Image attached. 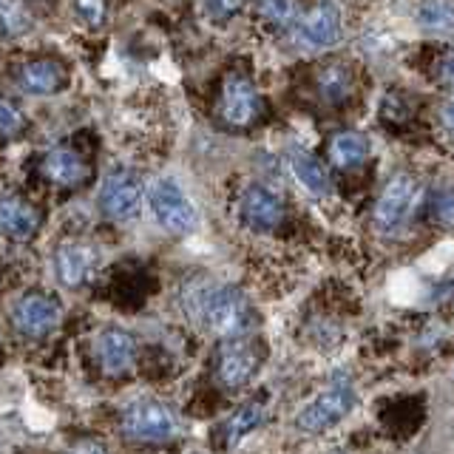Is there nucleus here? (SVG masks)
Returning <instances> with one entry per match:
<instances>
[{
    "instance_id": "27",
    "label": "nucleus",
    "mask_w": 454,
    "mask_h": 454,
    "mask_svg": "<svg viewBox=\"0 0 454 454\" xmlns=\"http://www.w3.org/2000/svg\"><path fill=\"white\" fill-rule=\"evenodd\" d=\"M241 9V4H207V6H202V12L205 14H216V20H231L233 14H239Z\"/></svg>"
},
{
    "instance_id": "26",
    "label": "nucleus",
    "mask_w": 454,
    "mask_h": 454,
    "mask_svg": "<svg viewBox=\"0 0 454 454\" xmlns=\"http://www.w3.org/2000/svg\"><path fill=\"white\" fill-rule=\"evenodd\" d=\"M432 207H437V219L443 224H451V188L446 184L443 191H440V196L432 202Z\"/></svg>"
},
{
    "instance_id": "7",
    "label": "nucleus",
    "mask_w": 454,
    "mask_h": 454,
    "mask_svg": "<svg viewBox=\"0 0 454 454\" xmlns=\"http://www.w3.org/2000/svg\"><path fill=\"white\" fill-rule=\"evenodd\" d=\"M60 318H63L60 301L43 293L23 295L12 309V324H14V330H18V335L23 338H43L54 333Z\"/></svg>"
},
{
    "instance_id": "12",
    "label": "nucleus",
    "mask_w": 454,
    "mask_h": 454,
    "mask_svg": "<svg viewBox=\"0 0 454 454\" xmlns=\"http://www.w3.org/2000/svg\"><path fill=\"white\" fill-rule=\"evenodd\" d=\"M241 219L247 227L259 233H270L284 222V202L276 191H270L267 184H250L241 193Z\"/></svg>"
},
{
    "instance_id": "22",
    "label": "nucleus",
    "mask_w": 454,
    "mask_h": 454,
    "mask_svg": "<svg viewBox=\"0 0 454 454\" xmlns=\"http://www.w3.org/2000/svg\"><path fill=\"white\" fill-rule=\"evenodd\" d=\"M259 14H262V20L270 28H287V26H293L298 20L301 6H298V4H262Z\"/></svg>"
},
{
    "instance_id": "13",
    "label": "nucleus",
    "mask_w": 454,
    "mask_h": 454,
    "mask_svg": "<svg viewBox=\"0 0 454 454\" xmlns=\"http://www.w3.org/2000/svg\"><path fill=\"white\" fill-rule=\"evenodd\" d=\"M97 355H99V364H103V369L108 375H125L128 369L134 366L137 340L128 330L108 326V330L97 340Z\"/></svg>"
},
{
    "instance_id": "21",
    "label": "nucleus",
    "mask_w": 454,
    "mask_h": 454,
    "mask_svg": "<svg viewBox=\"0 0 454 454\" xmlns=\"http://www.w3.org/2000/svg\"><path fill=\"white\" fill-rule=\"evenodd\" d=\"M32 26V14L23 4H0V35L20 37Z\"/></svg>"
},
{
    "instance_id": "5",
    "label": "nucleus",
    "mask_w": 454,
    "mask_h": 454,
    "mask_svg": "<svg viewBox=\"0 0 454 454\" xmlns=\"http://www.w3.org/2000/svg\"><path fill=\"white\" fill-rule=\"evenodd\" d=\"M122 429L128 437L142 440V443H165V440H170L179 432V423H176L174 411H170L162 401L142 397V401H134L125 406Z\"/></svg>"
},
{
    "instance_id": "23",
    "label": "nucleus",
    "mask_w": 454,
    "mask_h": 454,
    "mask_svg": "<svg viewBox=\"0 0 454 454\" xmlns=\"http://www.w3.org/2000/svg\"><path fill=\"white\" fill-rule=\"evenodd\" d=\"M418 18L426 28H449L451 26V6L449 4H426L418 9Z\"/></svg>"
},
{
    "instance_id": "19",
    "label": "nucleus",
    "mask_w": 454,
    "mask_h": 454,
    "mask_svg": "<svg viewBox=\"0 0 454 454\" xmlns=\"http://www.w3.org/2000/svg\"><path fill=\"white\" fill-rule=\"evenodd\" d=\"M264 420V406L262 403H245V406H239L231 418L224 420L222 426V437H224V446L227 449H233L239 446L241 440H245L247 434H253L255 429L262 426Z\"/></svg>"
},
{
    "instance_id": "6",
    "label": "nucleus",
    "mask_w": 454,
    "mask_h": 454,
    "mask_svg": "<svg viewBox=\"0 0 454 454\" xmlns=\"http://www.w3.org/2000/svg\"><path fill=\"white\" fill-rule=\"evenodd\" d=\"M293 40L301 49H330L340 40V12L333 4H318L301 9L298 20L293 23Z\"/></svg>"
},
{
    "instance_id": "20",
    "label": "nucleus",
    "mask_w": 454,
    "mask_h": 454,
    "mask_svg": "<svg viewBox=\"0 0 454 454\" xmlns=\"http://www.w3.org/2000/svg\"><path fill=\"white\" fill-rule=\"evenodd\" d=\"M318 94H321V99H326V103H333V106L349 99V94H352V74H349V68L340 66V63L324 66L318 71Z\"/></svg>"
},
{
    "instance_id": "3",
    "label": "nucleus",
    "mask_w": 454,
    "mask_h": 454,
    "mask_svg": "<svg viewBox=\"0 0 454 454\" xmlns=\"http://www.w3.org/2000/svg\"><path fill=\"white\" fill-rule=\"evenodd\" d=\"M148 202H151L156 222H160L168 233L188 236L199 227V213L193 202L174 179H156L151 184Z\"/></svg>"
},
{
    "instance_id": "15",
    "label": "nucleus",
    "mask_w": 454,
    "mask_h": 454,
    "mask_svg": "<svg viewBox=\"0 0 454 454\" xmlns=\"http://www.w3.org/2000/svg\"><path fill=\"white\" fill-rule=\"evenodd\" d=\"M40 216L37 210L18 196H0V233L9 239L26 241L37 233Z\"/></svg>"
},
{
    "instance_id": "14",
    "label": "nucleus",
    "mask_w": 454,
    "mask_h": 454,
    "mask_svg": "<svg viewBox=\"0 0 454 454\" xmlns=\"http://www.w3.org/2000/svg\"><path fill=\"white\" fill-rule=\"evenodd\" d=\"M43 176L60 188H80L89 179V162L71 148H51L43 156Z\"/></svg>"
},
{
    "instance_id": "9",
    "label": "nucleus",
    "mask_w": 454,
    "mask_h": 454,
    "mask_svg": "<svg viewBox=\"0 0 454 454\" xmlns=\"http://www.w3.org/2000/svg\"><path fill=\"white\" fill-rule=\"evenodd\" d=\"M99 267V247L94 241L71 239L54 250V273L63 287H82Z\"/></svg>"
},
{
    "instance_id": "10",
    "label": "nucleus",
    "mask_w": 454,
    "mask_h": 454,
    "mask_svg": "<svg viewBox=\"0 0 454 454\" xmlns=\"http://www.w3.org/2000/svg\"><path fill=\"white\" fill-rule=\"evenodd\" d=\"M142 205V182L131 170H114L99 188V207L108 219L122 222L139 213Z\"/></svg>"
},
{
    "instance_id": "11",
    "label": "nucleus",
    "mask_w": 454,
    "mask_h": 454,
    "mask_svg": "<svg viewBox=\"0 0 454 454\" xmlns=\"http://www.w3.org/2000/svg\"><path fill=\"white\" fill-rule=\"evenodd\" d=\"M222 120L231 128H247L259 120L262 114V97L259 89L241 74H233L224 80L222 99H219Z\"/></svg>"
},
{
    "instance_id": "16",
    "label": "nucleus",
    "mask_w": 454,
    "mask_h": 454,
    "mask_svg": "<svg viewBox=\"0 0 454 454\" xmlns=\"http://www.w3.org/2000/svg\"><path fill=\"white\" fill-rule=\"evenodd\" d=\"M66 82V71L54 60H35L18 71V85L26 94H57Z\"/></svg>"
},
{
    "instance_id": "8",
    "label": "nucleus",
    "mask_w": 454,
    "mask_h": 454,
    "mask_svg": "<svg viewBox=\"0 0 454 454\" xmlns=\"http://www.w3.org/2000/svg\"><path fill=\"white\" fill-rule=\"evenodd\" d=\"M262 366V352L259 347L247 338H233L224 340L216 358V378L227 389H241L253 380V375Z\"/></svg>"
},
{
    "instance_id": "25",
    "label": "nucleus",
    "mask_w": 454,
    "mask_h": 454,
    "mask_svg": "<svg viewBox=\"0 0 454 454\" xmlns=\"http://www.w3.org/2000/svg\"><path fill=\"white\" fill-rule=\"evenodd\" d=\"M74 12L89 26H99L103 23V14H106V4H74Z\"/></svg>"
},
{
    "instance_id": "28",
    "label": "nucleus",
    "mask_w": 454,
    "mask_h": 454,
    "mask_svg": "<svg viewBox=\"0 0 454 454\" xmlns=\"http://www.w3.org/2000/svg\"><path fill=\"white\" fill-rule=\"evenodd\" d=\"M66 454H108L103 443H94V440H82V443H74Z\"/></svg>"
},
{
    "instance_id": "17",
    "label": "nucleus",
    "mask_w": 454,
    "mask_h": 454,
    "mask_svg": "<svg viewBox=\"0 0 454 454\" xmlns=\"http://www.w3.org/2000/svg\"><path fill=\"white\" fill-rule=\"evenodd\" d=\"M290 168H293L295 179L301 182L304 191H309L312 196H318V199L330 196L333 179H330V174H326V168L309 151H304V148L290 151Z\"/></svg>"
},
{
    "instance_id": "24",
    "label": "nucleus",
    "mask_w": 454,
    "mask_h": 454,
    "mask_svg": "<svg viewBox=\"0 0 454 454\" xmlns=\"http://www.w3.org/2000/svg\"><path fill=\"white\" fill-rule=\"evenodd\" d=\"M23 128V114L12 99L0 97V137H14Z\"/></svg>"
},
{
    "instance_id": "18",
    "label": "nucleus",
    "mask_w": 454,
    "mask_h": 454,
    "mask_svg": "<svg viewBox=\"0 0 454 454\" xmlns=\"http://www.w3.org/2000/svg\"><path fill=\"white\" fill-rule=\"evenodd\" d=\"M326 153H330V160H333L335 168H340V170H355V168H361L366 162L369 142L358 131H338L330 139V145H326Z\"/></svg>"
},
{
    "instance_id": "1",
    "label": "nucleus",
    "mask_w": 454,
    "mask_h": 454,
    "mask_svg": "<svg viewBox=\"0 0 454 454\" xmlns=\"http://www.w3.org/2000/svg\"><path fill=\"white\" fill-rule=\"evenodd\" d=\"M199 318L224 340H233L245 338L255 326V309L239 287H210Z\"/></svg>"
},
{
    "instance_id": "2",
    "label": "nucleus",
    "mask_w": 454,
    "mask_h": 454,
    "mask_svg": "<svg viewBox=\"0 0 454 454\" xmlns=\"http://www.w3.org/2000/svg\"><path fill=\"white\" fill-rule=\"evenodd\" d=\"M420 202V182L415 174H395L387 184H383V191L375 202V227L380 233H397L401 227L409 222L411 210Z\"/></svg>"
},
{
    "instance_id": "4",
    "label": "nucleus",
    "mask_w": 454,
    "mask_h": 454,
    "mask_svg": "<svg viewBox=\"0 0 454 454\" xmlns=\"http://www.w3.org/2000/svg\"><path fill=\"white\" fill-rule=\"evenodd\" d=\"M355 406V389L349 383H333L295 415V429L304 434H321L344 420Z\"/></svg>"
}]
</instances>
